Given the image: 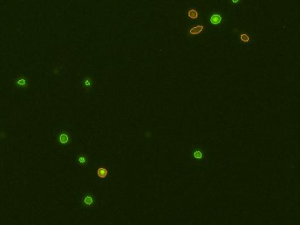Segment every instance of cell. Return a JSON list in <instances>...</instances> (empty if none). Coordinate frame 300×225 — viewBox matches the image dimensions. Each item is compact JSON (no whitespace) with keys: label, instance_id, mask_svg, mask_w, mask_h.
Here are the masks:
<instances>
[{"label":"cell","instance_id":"obj_4","mask_svg":"<svg viewBox=\"0 0 300 225\" xmlns=\"http://www.w3.org/2000/svg\"><path fill=\"white\" fill-rule=\"evenodd\" d=\"M204 29H205V27H204L203 25L198 24V25L193 26L192 27L189 28V30H188V34L193 35V36H196V35L202 34V33L204 31Z\"/></svg>","mask_w":300,"mask_h":225},{"label":"cell","instance_id":"obj_11","mask_svg":"<svg viewBox=\"0 0 300 225\" xmlns=\"http://www.w3.org/2000/svg\"><path fill=\"white\" fill-rule=\"evenodd\" d=\"M16 85L17 86H19V87H25L27 86V80L24 78V77H21V78H18L17 79V82H16Z\"/></svg>","mask_w":300,"mask_h":225},{"label":"cell","instance_id":"obj_7","mask_svg":"<svg viewBox=\"0 0 300 225\" xmlns=\"http://www.w3.org/2000/svg\"><path fill=\"white\" fill-rule=\"evenodd\" d=\"M77 162H78V166H86L87 164H88V158L85 155H80V156L78 157Z\"/></svg>","mask_w":300,"mask_h":225},{"label":"cell","instance_id":"obj_8","mask_svg":"<svg viewBox=\"0 0 300 225\" xmlns=\"http://www.w3.org/2000/svg\"><path fill=\"white\" fill-rule=\"evenodd\" d=\"M240 41L244 43V44H249L251 42V37L248 34L245 33H240Z\"/></svg>","mask_w":300,"mask_h":225},{"label":"cell","instance_id":"obj_2","mask_svg":"<svg viewBox=\"0 0 300 225\" xmlns=\"http://www.w3.org/2000/svg\"><path fill=\"white\" fill-rule=\"evenodd\" d=\"M82 204L88 209H93L97 206V197L92 193H85L81 196Z\"/></svg>","mask_w":300,"mask_h":225},{"label":"cell","instance_id":"obj_9","mask_svg":"<svg viewBox=\"0 0 300 225\" xmlns=\"http://www.w3.org/2000/svg\"><path fill=\"white\" fill-rule=\"evenodd\" d=\"M58 140H59V143H62V144H66L69 143V140H70V137L68 135L67 133L65 132H62L61 133L60 135H58Z\"/></svg>","mask_w":300,"mask_h":225},{"label":"cell","instance_id":"obj_12","mask_svg":"<svg viewBox=\"0 0 300 225\" xmlns=\"http://www.w3.org/2000/svg\"><path fill=\"white\" fill-rule=\"evenodd\" d=\"M233 3H237V2H239V0H233Z\"/></svg>","mask_w":300,"mask_h":225},{"label":"cell","instance_id":"obj_10","mask_svg":"<svg viewBox=\"0 0 300 225\" xmlns=\"http://www.w3.org/2000/svg\"><path fill=\"white\" fill-rule=\"evenodd\" d=\"M198 16H199V13L195 9H190L187 11V17L190 19H196L198 18Z\"/></svg>","mask_w":300,"mask_h":225},{"label":"cell","instance_id":"obj_5","mask_svg":"<svg viewBox=\"0 0 300 225\" xmlns=\"http://www.w3.org/2000/svg\"><path fill=\"white\" fill-rule=\"evenodd\" d=\"M97 174H98V177L100 178H107L108 175V166H106V165L100 166L97 170Z\"/></svg>","mask_w":300,"mask_h":225},{"label":"cell","instance_id":"obj_1","mask_svg":"<svg viewBox=\"0 0 300 225\" xmlns=\"http://www.w3.org/2000/svg\"><path fill=\"white\" fill-rule=\"evenodd\" d=\"M188 161L193 165L202 166L209 162V151L208 150L201 145H195L189 149L188 151Z\"/></svg>","mask_w":300,"mask_h":225},{"label":"cell","instance_id":"obj_6","mask_svg":"<svg viewBox=\"0 0 300 225\" xmlns=\"http://www.w3.org/2000/svg\"><path fill=\"white\" fill-rule=\"evenodd\" d=\"M82 85L85 89L89 90L93 85V80L92 78H89V77H84L82 79Z\"/></svg>","mask_w":300,"mask_h":225},{"label":"cell","instance_id":"obj_3","mask_svg":"<svg viewBox=\"0 0 300 225\" xmlns=\"http://www.w3.org/2000/svg\"><path fill=\"white\" fill-rule=\"evenodd\" d=\"M222 21H223V17L220 13L215 12V13H212L210 17V23L214 27L219 26L222 23Z\"/></svg>","mask_w":300,"mask_h":225}]
</instances>
